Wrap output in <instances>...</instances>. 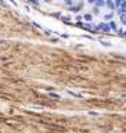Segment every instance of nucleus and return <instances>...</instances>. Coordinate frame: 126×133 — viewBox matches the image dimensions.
Returning a JSON list of instances; mask_svg holds the SVG:
<instances>
[{
	"instance_id": "1",
	"label": "nucleus",
	"mask_w": 126,
	"mask_h": 133,
	"mask_svg": "<svg viewBox=\"0 0 126 133\" xmlns=\"http://www.w3.org/2000/svg\"><path fill=\"white\" fill-rule=\"evenodd\" d=\"M107 6L109 7V9H112V10H114V9H115V4H114V3H112V2H109V0H108V2H107Z\"/></svg>"
}]
</instances>
